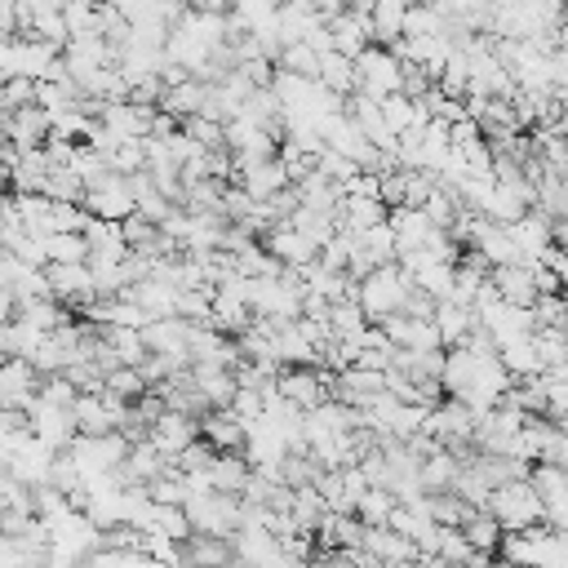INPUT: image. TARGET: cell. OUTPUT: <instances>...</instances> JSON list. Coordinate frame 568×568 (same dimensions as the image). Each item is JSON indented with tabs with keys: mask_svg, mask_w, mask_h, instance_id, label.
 <instances>
[{
	"mask_svg": "<svg viewBox=\"0 0 568 568\" xmlns=\"http://www.w3.org/2000/svg\"><path fill=\"white\" fill-rule=\"evenodd\" d=\"M328 44L346 58H355L364 44H373V22H368V9H342L328 18Z\"/></svg>",
	"mask_w": 568,
	"mask_h": 568,
	"instance_id": "cell-8",
	"label": "cell"
},
{
	"mask_svg": "<svg viewBox=\"0 0 568 568\" xmlns=\"http://www.w3.org/2000/svg\"><path fill=\"white\" fill-rule=\"evenodd\" d=\"M457 528H462V537H466L475 550H497V541H501V524H497L488 510H470Z\"/></svg>",
	"mask_w": 568,
	"mask_h": 568,
	"instance_id": "cell-20",
	"label": "cell"
},
{
	"mask_svg": "<svg viewBox=\"0 0 568 568\" xmlns=\"http://www.w3.org/2000/svg\"><path fill=\"white\" fill-rule=\"evenodd\" d=\"M359 546L373 550L377 564H413L417 559V546L404 532H395L390 524H364V541Z\"/></svg>",
	"mask_w": 568,
	"mask_h": 568,
	"instance_id": "cell-11",
	"label": "cell"
},
{
	"mask_svg": "<svg viewBox=\"0 0 568 568\" xmlns=\"http://www.w3.org/2000/svg\"><path fill=\"white\" fill-rule=\"evenodd\" d=\"M191 9H213V13H226V0H191Z\"/></svg>",
	"mask_w": 568,
	"mask_h": 568,
	"instance_id": "cell-39",
	"label": "cell"
},
{
	"mask_svg": "<svg viewBox=\"0 0 568 568\" xmlns=\"http://www.w3.org/2000/svg\"><path fill=\"white\" fill-rule=\"evenodd\" d=\"M497 359H501V368H506L510 377H528V373H541V368H546V364H541V351H537V342H532V333L501 342V346H497Z\"/></svg>",
	"mask_w": 568,
	"mask_h": 568,
	"instance_id": "cell-17",
	"label": "cell"
},
{
	"mask_svg": "<svg viewBox=\"0 0 568 568\" xmlns=\"http://www.w3.org/2000/svg\"><path fill=\"white\" fill-rule=\"evenodd\" d=\"M169 204H173V200H164L155 186H146V191H138V195H133V213H142V217H146V222H155V226H160V217L169 213Z\"/></svg>",
	"mask_w": 568,
	"mask_h": 568,
	"instance_id": "cell-37",
	"label": "cell"
},
{
	"mask_svg": "<svg viewBox=\"0 0 568 568\" xmlns=\"http://www.w3.org/2000/svg\"><path fill=\"white\" fill-rule=\"evenodd\" d=\"M408 280H413L422 293H430V297L439 302V297H448V288H453V262H426V266L408 271Z\"/></svg>",
	"mask_w": 568,
	"mask_h": 568,
	"instance_id": "cell-24",
	"label": "cell"
},
{
	"mask_svg": "<svg viewBox=\"0 0 568 568\" xmlns=\"http://www.w3.org/2000/svg\"><path fill=\"white\" fill-rule=\"evenodd\" d=\"M186 373H191V382H195V390L204 395L209 408H226L231 404V395H235L231 368H222V364H191Z\"/></svg>",
	"mask_w": 568,
	"mask_h": 568,
	"instance_id": "cell-13",
	"label": "cell"
},
{
	"mask_svg": "<svg viewBox=\"0 0 568 568\" xmlns=\"http://www.w3.org/2000/svg\"><path fill=\"white\" fill-rule=\"evenodd\" d=\"M399 346H413V351H430V346H439V328H435V320L426 315V320H413L408 315V328H404V342Z\"/></svg>",
	"mask_w": 568,
	"mask_h": 568,
	"instance_id": "cell-36",
	"label": "cell"
},
{
	"mask_svg": "<svg viewBox=\"0 0 568 568\" xmlns=\"http://www.w3.org/2000/svg\"><path fill=\"white\" fill-rule=\"evenodd\" d=\"M75 98H80V89H75L71 80H36V106H44L49 115L71 111Z\"/></svg>",
	"mask_w": 568,
	"mask_h": 568,
	"instance_id": "cell-21",
	"label": "cell"
},
{
	"mask_svg": "<svg viewBox=\"0 0 568 568\" xmlns=\"http://www.w3.org/2000/svg\"><path fill=\"white\" fill-rule=\"evenodd\" d=\"M27 102H36V80L31 75H4V84H0V111L27 106Z\"/></svg>",
	"mask_w": 568,
	"mask_h": 568,
	"instance_id": "cell-35",
	"label": "cell"
},
{
	"mask_svg": "<svg viewBox=\"0 0 568 568\" xmlns=\"http://www.w3.org/2000/svg\"><path fill=\"white\" fill-rule=\"evenodd\" d=\"M27 36H40V40H49V44H58V49L71 40V31H67V22H62L58 9H40V13H31Z\"/></svg>",
	"mask_w": 568,
	"mask_h": 568,
	"instance_id": "cell-31",
	"label": "cell"
},
{
	"mask_svg": "<svg viewBox=\"0 0 568 568\" xmlns=\"http://www.w3.org/2000/svg\"><path fill=\"white\" fill-rule=\"evenodd\" d=\"M315 80L324 84V89H333V93H355L359 89V71H355V62L346 58V53H337V49H328V53H320V71H315Z\"/></svg>",
	"mask_w": 568,
	"mask_h": 568,
	"instance_id": "cell-18",
	"label": "cell"
},
{
	"mask_svg": "<svg viewBox=\"0 0 568 568\" xmlns=\"http://www.w3.org/2000/svg\"><path fill=\"white\" fill-rule=\"evenodd\" d=\"M390 506H395V493L382 488V484H368V488L355 497V515H359L364 524H386Z\"/></svg>",
	"mask_w": 568,
	"mask_h": 568,
	"instance_id": "cell-26",
	"label": "cell"
},
{
	"mask_svg": "<svg viewBox=\"0 0 568 568\" xmlns=\"http://www.w3.org/2000/svg\"><path fill=\"white\" fill-rule=\"evenodd\" d=\"M102 337H106V346L115 351V359L120 364H142L146 359V346H142V333L138 328H129V324H102Z\"/></svg>",
	"mask_w": 568,
	"mask_h": 568,
	"instance_id": "cell-19",
	"label": "cell"
},
{
	"mask_svg": "<svg viewBox=\"0 0 568 568\" xmlns=\"http://www.w3.org/2000/svg\"><path fill=\"white\" fill-rule=\"evenodd\" d=\"M0 191H9V164L0 160Z\"/></svg>",
	"mask_w": 568,
	"mask_h": 568,
	"instance_id": "cell-40",
	"label": "cell"
},
{
	"mask_svg": "<svg viewBox=\"0 0 568 568\" xmlns=\"http://www.w3.org/2000/svg\"><path fill=\"white\" fill-rule=\"evenodd\" d=\"M49 462H53V448H49L44 439L27 435V439L9 453V475H13L18 484L36 488V484H44V479H49Z\"/></svg>",
	"mask_w": 568,
	"mask_h": 568,
	"instance_id": "cell-9",
	"label": "cell"
},
{
	"mask_svg": "<svg viewBox=\"0 0 568 568\" xmlns=\"http://www.w3.org/2000/svg\"><path fill=\"white\" fill-rule=\"evenodd\" d=\"M9 213V191H0V217Z\"/></svg>",
	"mask_w": 568,
	"mask_h": 568,
	"instance_id": "cell-41",
	"label": "cell"
},
{
	"mask_svg": "<svg viewBox=\"0 0 568 568\" xmlns=\"http://www.w3.org/2000/svg\"><path fill=\"white\" fill-rule=\"evenodd\" d=\"M408 284H413V280L399 271V262H382V266H373L368 275H359V284H355V302L364 306L368 320H382L386 311H399Z\"/></svg>",
	"mask_w": 568,
	"mask_h": 568,
	"instance_id": "cell-2",
	"label": "cell"
},
{
	"mask_svg": "<svg viewBox=\"0 0 568 568\" xmlns=\"http://www.w3.org/2000/svg\"><path fill=\"white\" fill-rule=\"evenodd\" d=\"M377 111H382V120H386L390 133L413 129V98H404L399 89H395V93H382V98H377Z\"/></svg>",
	"mask_w": 568,
	"mask_h": 568,
	"instance_id": "cell-29",
	"label": "cell"
},
{
	"mask_svg": "<svg viewBox=\"0 0 568 568\" xmlns=\"http://www.w3.org/2000/svg\"><path fill=\"white\" fill-rule=\"evenodd\" d=\"M27 426H31V435L44 439L53 453L75 439V417H71V408H58V404H44V399H36V404L27 408Z\"/></svg>",
	"mask_w": 568,
	"mask_h": 568,
	"instance_id": "cell-6",
	"label": "cell"
},
{
	"mask_svg": "<svg viewBox=\"0 0 568 568\" xmlns=\"http://www.w3.org/2000/svg\"><path fill=\"white\" fill-rule=\"evenodd\" d=\"M457 470H462V457L448 448H435L430 457L417 462V484H422V493H444V488H453Z\"/></svg>",
	"mask_w": 568,
	"mask_h": 568,
	"instance_id": "cell-15",
	"label": "cell"
},
{
	"mask_svg": "<svg viewBox=\"0 0 568 568\" xmlns=\"http://www.w3.org/2000/svg\"><path fill=\"white\" fill-rule=\"evenodd\" d=\"M430 320H435V328H439V346H457V342L466 337V328L475 324V311L462 306V302H453V297H439L435 311H430Z\"/></svg>",
	"mask_w": 568,
	"mask_h": 568,
	"instance_id": "cell-16",
	"label": "cell"
},
{
	"mask_svg": "<svg viewBox=\"0 0 568 568\" xmlns=\"http://www.w3.org/2000/svg\"><path fill=\"white\" fill-rule=\"evenodd\" d=\"M324 510H328V506H324V497L315 493V484H297V488H293V501H288V515L297 519V528H315Z\"/></svg>",
	"mask_w": 568,
	"mask_h": 568,
	"instance_id": "cell-25",
	"label": "cell"
},
{
	"mask_svg": "<svg viewBox=\"0 0 568 568\" xmlns=\"http://www.w3.org/2000/svg\"><path fill=\"white\" fill-rule=\"evenodd\" d=\"M80 204H84V213H98V217H124L129 209H133V195H129V186H124V173H111L102 186H93V191H80Z\"/></svg>",
	"mask_w": 568,
	"mask_h": 568,
	"instance_id": "cell-10",
	"label": "cell"
},
{
	"mask_svg": "<svg viewBox=\"0 0 568 568\" xmlns=\"http://www.w3.org/2000/svg\"><path fill=\"white\" fill-rule=\"evenodd\" d=\"M359 244H364V253H368L377 266H382V262H395V253H399V248H395V231H390L386 222H373L368 231H359Z\"/></svg>",
	"mask_w": 568,
	"mask_h": 568,
	"instance_id": "cell-30",
	"label": "cell"
},
{
	"mask_svg": "<svg viewBox=\"0 0 568 568\" xmlns=\"http://www.w3.org/2000/svg\"><path fill=\"white\" fill-rule=\"evenodd\" d=\"M0 84H4V75H0Z\"/></svg>",
	"mask_w": 568,
	"mask_h": 568,
	"instance_id": "cell-43",
	"label": "cell"
},
{
	"mask_svg": "<svg viewBox=\"0 0 568 568\" xmlns=\"http://www.w3.org/2000/svg\"><path fill=\"white\" fill-rule=\"evenodd\" d=\"M0 133H4V142H13L18 151L40 146V142L49 138V111L36 106V102L13 106V111H0Z\"/></svg>",
	"mask_w": 568,
	"mask_h": 568,
	"instance_id": "cell-5",
	"label": "cell"
},
{
	"mask_svg": "<svg viewBox=\"0 0 568 568\" xmlns=\"http://www.w3.org/2000/svg\"><path fill=\"white\" fill-rule=\"evenodd\" d=\"M182 510H186L191 532L231 537L235 524H240V493H217V488H209V493H191V497L182 501Z\"/></svg>",
	"mask_w": 568,
	"mask_h": 568,
	"instance_id": "cell-3",
	"label": "cell"
},
{
	"mask_svg": "<svg viewBox=\"0 0 568 568\" xmlns=\"http://www.w3.org/2000/svg\"><path fill=\"white\" fill-rule=\"evenodd\" d=\"M488 515L501 524V532H519V528H528V524H541V497H537V488L528 484V475L497 484V488L488 493Z\"/></svg>",
	"mask_w": 568,
	"mask_h": 568,
	"instance_id": "cell-1",
	"label": "cell"
},
{
	"mask_svg": "<svg viewBox=\"0 0 568 568\" xmlns=\"http://www.w3.org/2000/svg\"><path fill=\"white\" fill-rule=\"evenodd\" d=\"M36 382H40V373L22 355H4L0 359V404L31 408L36 404Z\"/></svg>",
	"mask_w": 568,
	"mask_h": 568,
	"instance_id": "cell-7",
	"label": "cell"
},
{
	"mask_svg": "<svg viewBox=\"0 0 568 568\" xmlns=\"http://www.w3.org/2000/svg\"><path fill=\"white\" fill-rule=\"evenodd\" d=\"M44 257L49 262H84L89 257V244L80 231H49L44 235Z\"/></svg>",
	"mask_w": 568,
	"mask_h": 568,
	"instance_id": "cell-22",
	"label": "cell"
},
{
	"mask_svg": "<svg viewBox=\"0 0 568 568\" xmlns=\"http://www.w3.org/2000/svg\"><path fill=\"white\" fill-rule=\"evenodd\" d=\"M49 200H80V173L71 169V164H49V173H44V186H40Z\"/></svg>",
	"mask_w": 568,
	"mask_h": 568,
	"instance_id": "cell-27",
	"label": "cell"
},
{
	"mask_svg": "<svg viewBox=\"0 0 568 568\" xmlns=\"http://www.w3.org/2000/svg\"><path fill=\"white\" fill-rule=\"evenodd\" d=\"M262 248H266V253H275L284 266H302V262H311V257L320 253V244H315V240H306L302 231H293L288 222L271 226V231L262 235Z\"/></svg>",
	"mask_w": 568,
	"mask_h": 568,
	"instance_id": "cell-12",
	"label": "cell"
},
{
	"mask_svg": "<svg viewBox=\"0 0 568 568\" xmlns=\"http://www.w3.org/2000/svg\"><path fill=\"white\" fill-rule=\"evenodd\" d=\"M178 129H182V133H191V138H195L200 146H209V151H213V146H226V142H222V124H217V120H209V115H200V111L182 115V120H178Z\"/></svg>",
	"mask_w": 568,
	"mask_h": 568,
	"instance_id": "cell-33",
	"label": "cell"
},
{
	"mask_svg": "<svg viewBox=\"0 0 568 568\" xmlns=\"http://www.w3.org/2000/svg\"><path fill=\"white\" fill-rule=\"evenodd\" d=\"M200 435L213 448H240L244 444V422L231 408H204L200 413Z\"/></svg>",
	"mask_w": 568,
	"mask_h": 568,
	"instance_id": "cell-14",
	"label": "cell"
},
{
	"mask_svg": "<svg viewBox=\"0 0 568 568\" xmlns=\"http://www.w3.org/2000/svg\"><path fill=\"white\" fill-rule=\"evenodd\" d=\"M44 280L49 293L67 306V311H84L98 293H93V271L89 262H44Z\"/></svg>",
	"mask_w": 568,
	"mask_h": 568,
	"instance_id": "cell-4",
	"label": "cell"
},
{
	"mask_svg": "<svg viewBox=\"0 0 568 568\" xmlns=\"http://www.w3.org/2000/svg\"><path fill=\"white\" fill-rule=\"evenodd\" d=\"M155 231H160V226H155V222H146V217H142V213H133V209L120 217V240H124L129 248H138V253H146V248H151Z\"/></svg>",
	"mask_w": 568,
	"mask_h": 568,
	"instance_id": "cell-32",
	"label": "cell"
},
{
	"mask_svg": "<svg viewBox=\"0 0 568 568\" xmlns=\"http://www.w3.org/2000/svg\"><path fill=\"white\" fill-rule=\"evenodd\" d=\"M146 528H155V532H164V537H173V541H182V537L191 532L186 510H182L178 501H155V510H151V524H146Z\"/></svg>",
	"mask_w": 568,
	"mask_h": 568,
	"instance_id": "cell-28",
	"label": "cell"
},
{
	"mask_svg": "<svg viewBox=\"0 0 568 568\" xmlns=\"http://www.w3.org/2000/svg\"><path fill=\"white\" fill-rule=\"evenodd\" d=\"M102 386H106V390H115L120 399H133V395H142V390H146L142 373H138L133 364H115V368L102 377Z\"/></svg>",
	"mask_w": 568,
	"mask_h": 568,
	"instance_id": "cell-34",
	"label": "cell"
},
{
	"mask_svg": "<svg viewBox=\"0 0 568 568\" xmlns=\"http://www.w3.org/2000/svg\"><path fill=\"white\" fill-rule=\"evenodd\" d=\"M169 4H182V9H191V0H169Z\"/></svg>",
	"mask_w": 568,
	"mask_h": 568,
	"instance_id": "cell-42",
	"label": "cell"
},
{
	"mask_svg": "<svg viewBox=\"0 0 568 568\" xmlns=\"http://www.w3.org/2000/svg\"><path fill=\"white\" fill-rule=\"evenodd\" d=\"M311 4H315V13H320L324 22H328L333 13H342V9H346V0H311Z\"/></svg>",
	"mask_w": 568,
	"mask_h": 568,
	"instance_id": "cell-38",
	"label": "cell"
},
{
	"mask_svg": "<svg viewBox=\"0 0 568 568\" xmlns=\"http://www.w3.org/2000/svg\"><path fill=\"white\" fill-rule=\"evenodd\" d=\"M275 67H280V71H293V75H306V80H315V71H320V53H315L311 44L293 40V44H284V49L275 53Z\"/></svg>",
	"mask_w": 568,
	"mask_h": 568,
	"instance_id": "cell-23",
	"label": "cell"
}]
</instances>
